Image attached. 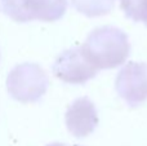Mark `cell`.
Instances as JSON below:
<instances>
[{"label":"cell","mask_w":147,"mask_h":146,"mask_svg":"<svg viewBox=\"0 0 147 146\" xmlns=\"http://www.w3.org/2000/svg\"><path fill=\"white\" fill-rule=\"evenodd\" d=\"M52 70L54 76L69 84H84L99 71L88 59L81 47L62 52L56 58Z\"/></svg>","instance_id":"cell-4"},{"label":"cell","mask_w":147,"mask_h":146,"mask_svg":"<svg viewBox=\"0 0 147 146\" xmlns=\"http://www.w3.org/2000/svg\"><path fill=\"white\" fill-rule=\"evenodd\" d=\"M49 85V78L38 64H21L10 70L7 89L10 97L20 102H36Z\"/></svg>","instance_id":"cell-2"},{"label":"cell","mask_w":147,"mask_h":146,"mask_svg":"<svg viewBox=\"0 0 147 146\" xmlns=\"http://www.w3.org/2000/svg\"><path fill=\"white\" fill-rule=\"evenodd\" d=\"M81 48L98 70L115 69L125 64L130 54L128 35L112 26H102L93 30Z\"/></svg>","instance_id":"cell-1"},{"label":"cell","mask_w":147,"mask_h":146,"mask_svg":"<svg viewBox=\"0 0 147 146\" xmlns=\"http://www.w3.org/2000/svg\"><path fill=\"white\" fill-rule=\"evenodd\" d=\"M120 8L128 18L147 26V0H120Z\"/></svg>","instance_id":"cell-8"},{"label":"cell","mask_w":147,"mask_h":146,"mask_svg":"<svg viewBox=\"0 0 147 146\" xmlns=\"http://www.w3.org/2000/svg\"><path fill=\"white\" fill-rule=\"evenodd\" d=\"M3 10L17 22L34 20L54 22L61 20L67 9V0H1Z\"/></svg>","instance_id":"cell-3"},{"label":"cell","mask_w":147,"mask_h":146,"mask_svg":"<svg viewBox=\"0 0 147 146\" xmlns=\"http://www.w3.org/2000/svg\"><path fill=\"white\" fill-rule=\"evenodd\" d=\"M116 92L130 107L147 101V64L129 62L119 71L115 80Z\"/></svg>","instance_id":"cell-5"},{"label":"cell","mask_w":147,"mask_h":146,"mask_svg":"<svg viewBox=\"0 0 147 146\" xmlns=\"http://www.w3.org/2000/svg\"><path fill=\"white\" fill-rule=\"evenodd\" d=\"M65 120L72 136L78 139L89 136L98 124L96 106L88 97L76 98L67 109Z\"/></svg>","instance_id":"cell-6"},{"label":"cell","mask_w":147,"mask_h":146,"mask_svg":"<svg viewBox=\"0 0 147 146\" xmlns=\"http://www.w3.org/2000/svg\"><path fill=\"white\" fill-rule=\"evenodd\" d=\"M71 4L86 17H99L111 12L115 0H71Z\"/></svg>","instance_id":"cell-7"},{"label":"cell","mask_w":147,"mask_h":146,"mask_svg":"<svg viewBox=\"0 0 147 146\" xmlns=\"http://www.w3.org/2000/svg\"><path fill=\"white\" fill-rule=\"evenodd\" d=\"M47 146H67V145L59 144V142H53V144H49V145H47ZM75 146H78V145H75Z\"/></svg>","instance_id":"cell-9"}]
</instances>
